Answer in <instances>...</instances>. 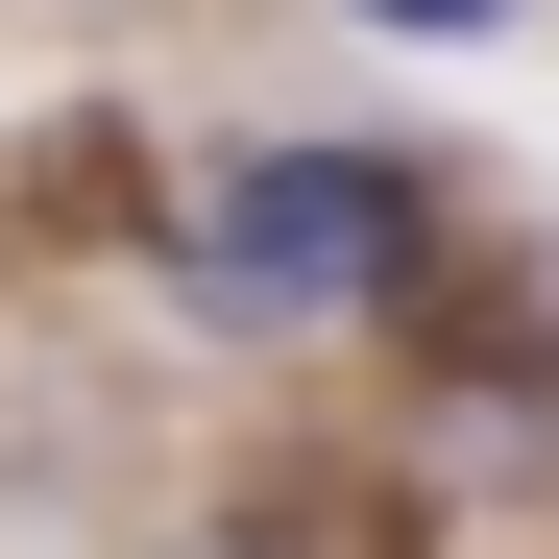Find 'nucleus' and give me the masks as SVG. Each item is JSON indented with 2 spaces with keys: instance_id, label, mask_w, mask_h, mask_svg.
Wrapping results in <instances>:
<instances>
[{
  "instance_id": "7ed1b4c3",
  "label": "nucleus",
  "mask_w": 559,
  "mask_h": 559,
  "mask_svg": "<svg viewBox=\"0 0 559 559\" xmlns=\"http://www.w3.org/2000/svg\"><path fill=\"white\" fill-rule=\"evenodd\" d=\"M195 559H267V535H195Z\"/></svg>"
},
{
  "instance_id": "f257e3e1",
  "label": "nucleus",
  "mask_w": 559,
  "mask_h": 559,
  "mask_svg": "<svg viewBox=\"0 0 559 559\" xmlns=\"http://www.w3.org/2000/svg\"><path fill=\"white\" fill-rule=\"evenodd\" d=\"M414 170L390 146H267V170H219V219H195V293L243 317V341H293V317H390L414 293Z\"/></svg>"
},
{
  "instance_id": "f03ea898",
  "label": "nucleus",
  "mask_w": 559,
  "mask_h": 559,
  "mask_svg": "<svg viewBox=\"0 0 559 559\" xmlns=\"http://www.w3.org/2000/svg\"><path fill=\"white\" fill-rule=\"evenodd\" d=\"M390 49H487V25H535V0H365Z\"/></svg>"
}]
</instances>
